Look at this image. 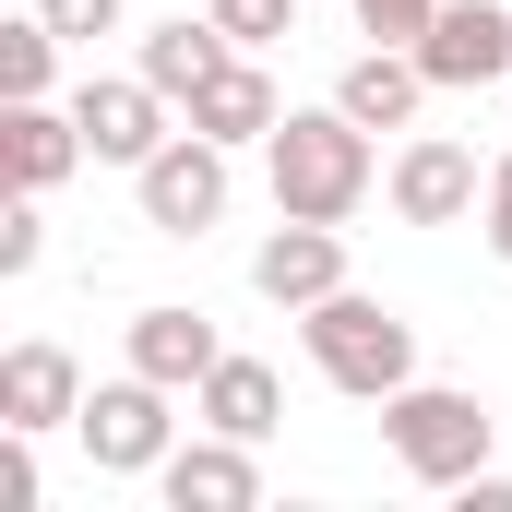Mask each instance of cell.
Returning a JSON list of instances; mask_svg holds the SVG:
<instances>
[{"label":"cell","mask_w":512,"mask_h":512,"mask_svg":"<svg viewBox=\"0 0 512 512\" xmlns=\"http://www.w3.org/2000/svg\"><path fill=\"white\" fill-rule=\"evenodd\" d=\"M382 441H393V465H405L417 489H465V477L489 465L501 417H489L477 393H453V382H405V393H382Z\"/></svg>","instance_id":"cell-3"},{"label":"cell","mask_w":512,"mask_h":512,"mask_svg":"<svg viewBox=\"0 0 512 512\" xmlns=\"http://www.w3.org/2000/svg\"><path fill=\"white\" fill-rule=\"evenodd\" d=\"M120 346H131V370H143V382H167V393H203V370L227 358V346H215V322H203V310H179V298L131 310Z\"/></svg>","instance_id":"cell-14"},{"label":"cell","mask_w":512,"mask_h":512,"mask_svg":"<svg viewBox=\"0 0 512 512\" xmlns=\"http://www.w3.org/2000/svg\"><path fill=\"white\" fill-rule=\"evenodd\" d=\"M72 167H96V155H84V120H72V108H48V96L0 108V179H12V191H60Z\"/></svg>","instance_id":"cell-12"},{"label":"cell","mask_w":512,"mask_h":512,"mask_svg":"<svg viewBox=\"0 0 512 512\" xmlns=\"http://www.w3.org/2000/svg\"><path fill=\"white\" fill-rule=\"evenodd\" d=\"M346 12H358V36H382V48H417L441 0H346Z\"/></svg>","instance_id":"cell-21"},{"label":"cell","mask_w":512,"mask_h":512,"mask_svg":"<svg viewBox=\"0 0 512 512\" xmlns=\"http://www.w3.org/2000/svg\"><path fill=\"white\" fill-rule=\"evenodd\" d=\"M60 48H72V36H60L48 12H24V24H0V108H24V96H48V84H60Z\"/></svg>","instance_id":"cell-18"},{"label":"cell","mask_w":512,"mask_h":512,"mask_svg":"<svg viewBox=\"0 0 512 512\" xmlns=\"http://www.w3.org/2000/svg\"><path fill=\"white\" fill-rule=\"evenodd\" d=\"M429 96H441V84L417 72V48H382V36L334 72V108H346V120H370V131H417V108H429Z\"/></svg>","instance_id":"cell-13"},{"label":"cell","mask_w":512,"mask_h":512,"mask_svg":"<svg viewBox=\"0 0 512 512\" xmlns=\"http://www.w3.org/2000/svg\"><path fill=\"white\" fill-rule=\"evenodd\" d=\"M239 48H274V36H298V0H203Z\"/></svg>","instance_id":"cell-20"},{"label":"cell","mask_w":512,"mask_h":512,"mask_svg":"<svg viewBox=\"0 0 512 512\" xmlns=\"http://www.w3.org/2000/svg\"><path fill=\"white\" fill-rule=\"evenodd\" d=\"M72 120H84V155H96V167H143V155L179 131V96L143 84V72H84V84H72Z\"/></svg>","instance_id":"cell-7"},{"label":"cell","mask_w":512,"mask_h":512,"mask_svg":"<svg viewBox=\"0 0 512 512\" xmlns=\"http://www.w3.org/2000/svg\"><path fill=\"white\" fill-rule=\"evenodd\" d=\"M191 417H203V429H227V441H274V417H286V382H274L262 358H239V346H227V358L203 370V393H191Z\"/></svg>","instance_id":"cell-16"},{"label":"cell","mask_w":512,"mask_h":512,"mask_svg":"<svg viewBox=\"0 0 512 512\" xmlns=\"http://www.w3.org/2000/svg\"><path fill=\"white\" fill-rule=\"evenodd\" d=\"M36 203H48V191H12V203H0V274H36V262H48V215H36Z\"/></svg>","instance_id":"cell-19"},{"label":"cell","mask_w":512,"mask_h":512,"mask_svg":"<svg viewBox=\"0 0 512 512\" xmlns=\"http://www.w3.org/2000/svg\"><path fill=\"white\" fill-rule=\"evenodd\" d=\"M382 203L405 227H465V215L489 203V167H477V143H453V131H405V155L382 167Z\"/></svg>","instance_id":"cell-6"},{"label":"cell","mask_w":512,"mask_h":512,"mask_svg":"<svg viewBox=\"0 0 512 512\" xmlns=\"http://www.w3.org/2000/svg\"><path fill=\"white\" fill-rule=\"evenodd\" d=\"M453 501H465V512H512V477H501V465H477V477H465Z\"/></svg>","instance_id":"cell-25"},{"label":"cell","mask_w":512,"mask_h":512,"mask_svg":"<svg viewBox=\"0 0 512 512\" xmlns=\"http://www.w3.org/2000/svg\"><path fill=\"white\" fill-rule=\"evenodd\" d=\"M477 239H489V251L512 262V143L489 155V203H477Z\"/></svg>","instance_id":"cell-24"},{"label":"cell","mask_w":512,"mask_h":512,"mask_svg":"<svg viewBox=\"0 0 512 512\" xmlns=\"http://www.w3.org/2000/svg\"><path fill=\"white\" fill-rule=\"evenodd\" d=\"M262 179H274V215H310V227H346L370 191H382V155H370V120H346L334 96L322 108H286L262 131Z\"/></svg>","instance_id":"cell-1"},{"label":"cell","mask_w":512,"mask_h":512,"mask_svg":"<svg viewBox=\"0 0 512 512\" xmlns=\"http://www.w3.org/2000/svg\"><path fill=\"white\" fill-rule=\"evenodd\" d=\"M417 72L441 96H477V84H512V0H441L429 36H417Z\"/></svg>","instance_id":"cell-8"},{"label":"cell","mask_w":512,"mask_h":512,"mask_svg":"<svg viewBox=\"0 0 512 512\" xmlns=\"http://www.w3.org/2000/svg\"><path fill=\"white\" fill-rule=\"evenodd\" d=\"M72 441L96 453V477H155V465L179 453V393H167V382H143V370H120V382H96V393H84Z\"/></svg>","instance_id":"cell-5"},{"label":"cell","mask_w":512,"mask_h":512,"mask_svg":"<svg viewBox=\"0 0 512 512\" xmlns=\"http://www.w3.org/2000/svg\"><path fill=\"white\" fill-rule=\"evenodd\" d=\"M298 346H310V370L334 393H358V405H382V393L417 382V322L370 298V286H334L322 310H298Z\"/></svg>","instance_id":"cell-2"},{"label":"cell","mask_w":512,"mask_h":512,"mask_svg":"<svg viewBox=\"0 0 512 512\" xmlns=\"http://www.w3.org/2000/svg\"><path fill=\"white\" fill-rule=\"evenodd\" d=\"M227 60H239V36H227L215 12H179V24H155V36L131 48V72H143V84H167L179 108H191V84H203V72H227Z\"/></svg>","instance_id":"cell-17"},{"label":"cell","mask_w":512,"mask_h":512,"mask_svg":"<svg viewBox=\"0 0 512 512\" xmlns=\"http://www.w3.org/2000/svg\"><path fill=\"white\" fill-rule=\"evenodd\" d=\"M179 120H191V131H215V143H262V131L286 120V96H274V72L239 48L227 72H203V84H191V108H179Z\"/></svg>","instance_id":"cell-15"},{"label":"cell","mask_w":512,"mask_h":512,"mask_svg":"<svg viewBox=\"0 0 512 512\" xmlns=\"http://www.w3.org/2000/svg\"><path fill=\"white\" fill-rule=\"evenodd\" d=\"M251 286L274 298V310H322V298L346 286V227H310V215H286V227L251 251Z\"/></svg>","instance_id":"cell-9"},{"label":"cell","mask_w":512,"mask_h":512,"mask_svg":"<svg viewBox=\"0 0 512 512\" xmlns=\"http://www.w3.org/2000/svg\"><path fill=\"white\" fill-rule=\"evenodd\" d=\"M36 12H48L72 48H96V36H120V12H131V0H36Z\"/></svg>","instance_id":"cell-22"},{"label":"cell","mask_w":512,"mask_h":512,"mask_svg":"<svg viewBox=\"0 0 512 512\" xmlns=\"http://www.w3.org/2000/svg\"><path fill=\"white\" fill-rule=\"evenodd\" d=\"M84 417V370H72V346H48V334H24L12 358H0V429H72Z\"/></svg>","instance_id":"cell-10"},{"label":"cell","mask_w":512,"mask_h":512,"mask_svg":"<svg viewBox=\"0 0 512 512\" xmlns=\"http://www.w3.org/2000/svg\"><path fill=\"white\" fill-rule=\"evenodd\" d=\"M239 143H215V131H167L143 167H131V203H143V227L155 239H203V227H227V203H239V167H227Z\"/></svg>","instance_id":"cell-4"},{"label":"cell","mask_w":512,"mask_h":512,"mask_svg":"<svg viewBox=\"0 0 512 512\" xmlns=\"http://www.w3.org/2000/svg\"><path fill=\"white\" fill-rule=\"evenodd\" d=\"M0 512H36V429H0Z\"/></svg>","instance_id":"cell-23"},{"label":"cell","mask_w":512,"mask_h":512,"mask_svg":"<svg viewBox=\"0 0 512 512\" xmlns=\"http://www.w3.org/2000/svg\"><path fill=\"white\" fill-rule=\"evenodd\" d=\"M155 489H167V512H251L262 501V465H251V441L203 429V441H179V453L155 465Z\"/></svg>","instance_id":"cell-11"}]
</instances>
